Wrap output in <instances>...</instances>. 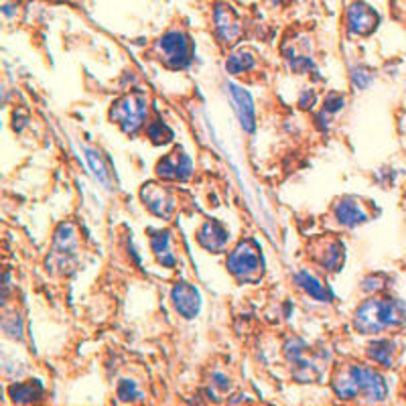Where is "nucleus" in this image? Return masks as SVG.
Segmentation results:
<instances>
[{
  "label": "nucleus",
  "instance_id": "f257e3e1",
  "mask_svg": "<svg viewBox=\"0 0 406 406\" xmlns=\"http://www.w3.org/2000/svg\"><path fill=\"white\" fill-rule=\"evenodd\" d=\"M333 390L342 400H356L364 396L368 402H380L388 394L384 378L368 365H345L333 378Z\"/></svg>",
  "mask_w": 406,
  "mask_h": 406
},
{
  "label": "nucleus",
  "instance_id": "f03ea898",
  "mask_svg": "<svg viewBox=\"0 0 406 406\" xmlns=\"http://www.w3.org/2000/svg\"><path fill=\"white\" fill-rule=\"evenodd\" d=\"M406 321V307L398 299H370L358 307L354 325L362 335H376Z\"/></svg>",
  "mask_w": 406,
  "mask_h": 406
},
{
  "label": "nucleus",
  "instance_id": "7ed1b4c3",
  "mask_svg": "<svg viewBox=\"0 0 406 406\" xmlns=\"http://www.w3.org/2000/svg\"><path fill=\"white\" fill-rule=\"evenodd\" d=\"M148 114V98L142 92H132L122 96L110 108V120L116 122L126 134L139 132Z\"/></svg>",
  "mask_w": 406,
  "mask_h": 406
},
{
  "label": "nucleus",
  "instance_id": "20e7f679",
  "mask_svg": "<svg viewBox=\"0 0 406 406\" xmlns=\"http://www.w3.org/2000/svg\"><path fill=\"white\" fill-rule=\"evenodd\" d=\"M157 55L171 69H183L191 61V43L183 31H167L157 41Z\"/></svg>",
  "mask_w": 406,
  "mask_h": 406
},
{
  "label": "nucleus",
  "instance_id": "39448f33",
  "mask_svg": "<svg viewBox=\"0 0 406 406\" xmlns=\"http://www.w3.org/2000/svg\"><path fill=\"white\" fill-rule=\"evenodd\" d=\"M227 270L242 283L256 281L262 272V256L254 242H242L227 258Z\"/></svg>",
  "mask_w": 406,
  "mask_h": 406
},
{
  "label": "nucleus",
  "instance_id": "423d86ee",
  "mask_svg": "<svg viewBox=\"0 0 406 406\" xmlns=\"http://www.w3.org/2000/svg\"><path fill=\"white\" fill-rule=\"evenodd\" d=\"M193 173V162L183 153V150H173L157 164V175L164 181H187Z\"/></svg>",
  "mask_w": 406,
  "mask_h": 406
},
{
  "label": "nucleus",
  "instance_id": "0eeeda50",
  "mask_svg": "<svg viewBox=\"0 0 406 406\" xmlns=\"http://www.w3.org/2000/svg\"><path fill=\"white\" fill-rule=\"evenodd\" d=\"M378 22H380V17L374 13L372 6H368L364 2H354L347 10V29L351 35L365 37L376 31Z\"/></svg>",
  "mask_w": 406,
  "mask_h": 406
},
{
  "label": "nucleus",
  "instance_id": "6e6552de",
  "mask_svg": "<svg viewBox=\"0 0 406 406\" xmlns=\"http://www.w3.org/2000/svg\"><path fill=\"white\" fill-rule=\"evenodd\" d=\"M171 301L177 313L185 319H195L202 309V297L197 288L189 283H177L171 290Z\"/></svg>",
  "mask_w": 406,
  "mask_h": 406
},
{
  "label": "nucleus",
  "instance_id": "1a4fd4ad",
  "mask_svg": "<svg viewBox=\"0 0 406 406\" xmlns=\"http://www.w3.org/2000/svg\"><path fill=\"white\" fill-rule=\"evenodd\" d=\"M142 202L144 205L155 214V216H159V218H171V214L175 211V200H173V195L167 191V189H162V187H157V185H144V189H142L141 193Z\"/></svg>",
  "mask_w": 406,
  "mask_h": 406
},
{
  "label": "nucleus",
  "instance_id": "9d476101",
  "mask_svg": "<svg viewBox=\"0 0 406 406\" xmlns=\"http://www.w3.org/2000/svg\"><path fill=\"white\" fill-rule=\"evenodd\" d=\"M227 90H230V98L238 114L240 126L246 132H252L256 128V114H254V102L250 98V94L238 85H227Z\"/></svg>",
  "mask_w": 406,
  "mask_h": 406
},
{
  "label": "nucleus",
  "instance_id": "9b49d317",
  "mask_svg": "<svg viewBox=\"0 0 406 406\" xmlns=\"http://www.w3.org/2000/svg\"><path fill=\"white\" fill-rule=\"evenodd\" d=\"M333 214H335V220L345 227H356L358 223H364L368 220V214L362 207V203L351 200V197H344L335 203Z\"/></svg>",
  "mask_w": 406,
  "mask_h": 406
},
{
  "label": "nucleus",
  "instance_id": "f8f14e48",
  "mask_svg": "<svg viewBox=\"0 0 406 406\" xmlns=\"http://www.w3.org/2000/svg\"><path fill=\"white\" fill-rule=\"evenodd\" d=\"M227 240H230L227 230L218 222L203 223L202 230L197 232V242L202 244L205 250H209V252H222Z\"/></svg>",
  "mask_w": 406,
  "mask_h": 406
},
{
  "label": "nucleus",
  "instance_id": "ddd939ff",
  "mask_svg": "<svg viewBox=\"0 0 406 406\" xmlns=\"http://www.w3.org/2000/svg\"><path fill=\"white\" fill-rule=\"evenodd\" d=\"M216 31H218V37L223 43H234V41L240 37V22L236 19L234 10L230 6H218L216 8Z\"/></svg>",
  "mask_w": 406,
  "mask_h": 406
},
{
  "label": "nucleus",
  "instance_id": "4468645a",
  "mask_svg": "<svg viewBox=\"0 0 406 406\" xmlns=\"http://www.w3.org/2000/svg\"><path fill=\"white\" fill-rule=\"evenodd\" d=\"M150 248L157 256V260L167 266V268H173L177 264L175 254L171 252V234L169 232H162V230H153L150 232Z\"/></svg>",
  "mask_w": 406,
  "mask_h": 406
},
{
  "label": "nucleus",
  "instance_id": "2eb2a0df",
  "mask_svg": "<svg viewBox=\"0 0 406 406\" xmlns=\"http://www.w3.org/2000/svg\"><path fill=\"white\" fill-rule=\"evenodd\" d=\"M295 283L299 284L304 293H307L309 297H313L315 301H323L325 303V301L331 299V295H329V290L325 288V284L321 283L319 279H315L309 270L297 272V274H295Z\"/></svg>",
  "mask_w": 406,
  "mask_h": 406
},
{
  "label": "nucleus",
  "instance_id": "dca6fc26",
  "mask_svg": "<svg viewBox=\"0 0 406 406\" xmlns=\"http://www.w3.org/2000/svg\"><path fill=\"white\" fill-rule=\"evenodd\" d=\"M10 398L15 400V402H19V405H29V402H33V400H37L41 398V394H43V386L37 380H29V382H24V384H15L10 386Z\"/></svg>",
  "mask_w": 406,
  "mask_h": 406
},
{
  "label": "nucleus",
  "instance_id": "f3484780",
  "mask_svg": "<svg viewBox=\"0 0 406 406\" xmlns=\"http://www.w3.org/2000/svg\"><path fill=\"white\" fill-rule=\"evenodd\" d=\"M396 344L390 342V340H378L374 344L368 347V356L376 362V364L384 365V368H390L394 364V349Z\"/></svg>",
  "mask_w": 406,
  "mask_h": 406
},
{
  "label": "nucleus",
  "instance_id": "a211bd4d",
  "mask_svg": "<svg viewBox=\"0 0 406 406\" xmlns=\"http://www.w3.org/2000/svg\"><path fill=\"white\" fill-rule=\"evenodd\" d=\"M254 57L250 55V53H234V55H230V59L225 61V69L230 71V74H234V76H240L244 71H250L252 67H254Z\"/></svg>",
  "mask_w": 406,
  "mask_h": 406
},
{
  "label": "nucleus",
  "instance_id": "6ab92c4d",
  "mask_svg": "<svg viewBox=\"0 0 406 406\" xmlns=\"http://www.w3.org/2000/svg\"><path fill=\"white\" fill-rule=\"evenodd\" d=\"M146 136L155 144H162V142H169L173 139V132L162 120H153L146 126Z\"/></svg>",
  "mask_w": 406,
  "mask_h": 406
},
{
  "label": "nucleus",
  "instance_id": "aec40b11",
  "mask_svg": "<svg viewBox=\"0 0 406 406\" xmlns=\"http://www.w3.org/2000/svg\"><path fill=\"white\" fill-rule=\"evenodd\" d=\"M141 390L136 388V384L132 380H122L118 386V398L128 402V400H141Z\"/></svg>",
  "mask_w": 406,
  "mask_h": 406
},
{
  "label": "nucleus",
  "instance_id": "412c9836",
  "mask_svg": "<svg viewBox=\"0 0 406 406\" xmlns=\"http://www.w3.org/2000/svg\"><path fill=\"white\" fill-rule=\"evenodd\" d=\"M85 155H88V161H90V167L94 169L96 177H98L102 183H108V171H106V167L102 164L98 153H94V150H85Z\"/></svg>",
  "mask_w": 406,
  "mask_h": 406
},
{
  "label": "nucleus",
  "instance_id": "4be33fe9",
  "mask_svg": "<svg viewBox=\"0 0 406 406\" xmlns=\"http://www.w3.org/2000/svg\"><path fill=\"white\" fill-rule=\"evenodd\" d=\"M344 108V96H340V94H329L323 102V112L327 114H335V112H340Z\"/></svg>",
  "mask_w": 406,
  "mask_h": 406
},
{
  "label": "nucleus",
  "instance_id": "5701e85b",
  "mask_svg": "<svg viewBox=\"0 0 406 406\" xmlns=\"http://www.w3.org/2000/svg\"><path fill=\"white\" fill-rule=\"evenodd\" d=\"M351 80H354V85H358L360 90H364V88L370 85V81H372V74H370L368 69L358 67V69L351 71Z\"/></svg>",
  "mask_w": 406,
  "mask_h": 406
},
{
  "label": "nucleus",
  "instance_id": "b1692460",
  "mask_svg": "<svg viewBox=\"0 0 406 406\" xmlns=\"http://www.w3.org/2000/svg\"><path fill=\"white\" fill-rule=\"evenodd\" d=\"M303 108H313V104H315V94L313 92H304L303 98H301V102H299Z\"/></svg>",
  "mask_w": 406,
  "mask_h": 406
}]
</instances>
